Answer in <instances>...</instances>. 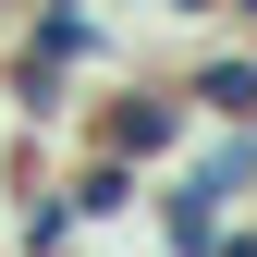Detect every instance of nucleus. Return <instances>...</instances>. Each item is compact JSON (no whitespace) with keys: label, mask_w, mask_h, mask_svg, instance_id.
<instances>
[{"label":"nucleus","mask_w":257,"mask_h":257,"mask_svg":"<svg viewBox=\"0 0 257 257\" xmlns=\"http://www.w3.org/2000/svg\"><path fill=\"white\" fill-rule=\"evenodd\" d=\"M220 25H233V37H257V0H220Z\"/></svg>","instance_id":"5"},{"label":"nucleus","mask_w":257,"mask_h":257,"mask_svg":"<svg viewBox=\"0 0 257 257\" xmlns=\"http://www.w3.org/2000/svg\"><path fill=\"white\" fill-rule=\"evenodd\" d=\"M13 25H25V0H0V37H13Z\"/></svg>","instance_id":"6"},{"label":"nucleus","mask_w":257,"mask_h":257,"mask_svg":"<svg viewBox=\"0 0 257 257\" xmlns=\"http://www.w3.org/2000/svg\"><path fill=\"white\" fill-rule=\"evenodd\" d=\"M86 233H98V220L61 196V172H49V184L25 172V184H13V245H0V257H74Z\"/></svg>","instance_id":"3"},{"label":"nucleus","mask_w":257,"mask_h":257,"mask_svg":"<svg viewBox=\"0 0 257 257\" xmlns=\"http://www.w3.org/2000/svg\"><path fill=\"white\" fill-rule=\"evenodd\" d=\"M74 135H98V147L135 159V172H159V159H184L196 110H184V86H172V74H135V86H110V98H86V110H74Z\"/></svg>","instance_id":"1"},{"label":"nucleus","mask_w":257,"mask_h":257,"mask_svg":"<svg viewBox=\"0 0 257 257\" xmlns=\"http://www.w3.org/2000/svg\"><path fill=\"white\" fill-rule=\"evenodd\" d=\"M159 25H220V0H147Z\"/></svg>","instance_id":"4"},{"label":"nucleus","mask_w":257,"mask_h":257,"mask_svg":"<svg viewBox=\"0 0 257 257\" xmlns=\"http://www.w3.org/2000/svg\"><path fill=\"white\" fill-rule=\"evenodd\" d=\"M184 110L196 122H257V37H233V49H184Z\"/></svg>","instance_id":"2"}]
</instances>
